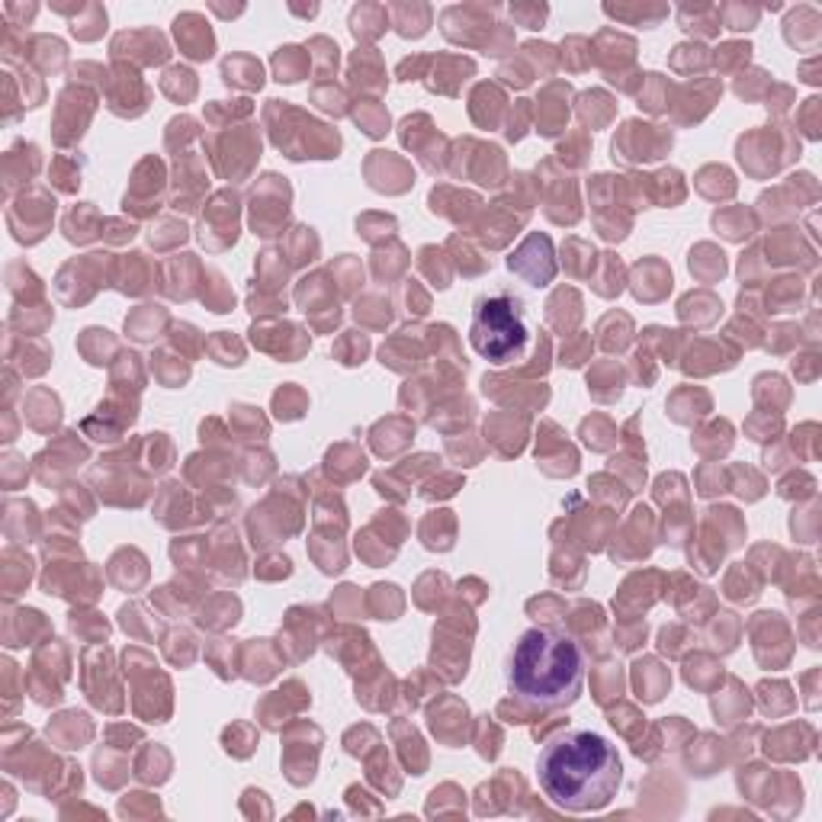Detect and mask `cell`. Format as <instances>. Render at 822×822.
Returning a JSON list of instances; mask_svg holds the SVG:
<instances>
[{
    "label": "cell",
    "mask_w": 822,
    "mask_h": 822,
    "mask_svg": "<svg viewBox=\"0 0 822 822\" xmlns=\"http://www.w3.org/2000/svg\"><path fill=\"white\" fill-rule=\"evenodd\" d=\"M540 790L569 813L604 809L624 781L616 745L591 729H572L550 739L536 758Z\"/></svg>",
    "instance_id": "1"
},
{
    "label": "cell",
    "mask_w": 822,
    "mask_h": 822,
    "mask_svg": "<svg viewBox=\"0 0 822 822\" xmlns=\"http://www.w3.org/2000/svg\"><path fill=\"white\" fill-rule=\"evenodd\" d=\"M585 653L569 633L534 626L521 633L507 662V688L521 704L536 710H562L585 688Z\"/></svg>",
    "instance_id": "2"
},
{
    "label": "cell",
    "mask_w": 822,
    "mask_h": 822,
    "mask_svg": "<svg viewBox=\"0 0 822 822\" xmlns=\"http://www.w3.org/2000/svg\"><path fill=\"white\" fill-rule=\"evenodd\" d=\"M527 338V312L517 296L505 293V289L479 296L470 324V344L479 357H485L495 367H505L521 357Z\"/></svg>",
    "instance_id": "3"
},
{
    "label": "cell",
    "mask_w": 822,
    "mask_h": 822,
    "mask_svg": "<svg viewBox=\"0 0 822 822\" xmlns=\"http://www.w3.org/2000/svg\"><path fill=\"white\" fill-rule=\"evenodd\" d=\"M174 26H177V39H180V45H184V51L190 59H213V36L206 30V23H199L196 32H190L184 16H177Z\"/></svg>",
    "instance_id": "4"
},
{
    "label": "cell",
    "mask_w": 822,
    "mask_h": 822,
    "mask_svg": "<svg viewBox=\"0 0 822 822\" xmlns=\"http://www.w3.org/2000/svg\"><path fill=\"white\" fill-rule=\"evenodd\" d=\"M392 14H396V26H402V36H421L431 23L427 7H392Z\"/></svg>",
    "instance_id": "5"
},
{
    "label": "cell",
    "mask_w": 822,
    "mask_h": 822,
    "mask_svg": "<svg viewBox=\"0 0 822 822\" xmlns=\"http://www.w3.org/2000/svg\"><path fill=\"white\" fill-rule=\"evenodd\" d=\"M719 20H726L729 30H752L762 10L758 7H719Z\"/></svg>",
    "instance_id": "6"
},
{
    "label": "cell",
    "mask_w": 822,
    "mask_h": 822,
    "mask_svg": "<svg viewBox=\"0 0 822 822\" xmlns=\"http://www.w3.org/2000/svg\"><path fill=\"white\" fill-rule=\"evenodd\" d=\"M511 16H524L530 30H540L546 20V7H511Z\"/></svg>",
    "instance_id": "7"
}]
</instances>
